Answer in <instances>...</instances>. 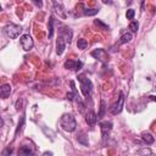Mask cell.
I'll list each match as a JSON object with an SVG mask.
<instances>
[{"label":"cell","instance_id":"1","mask_svg":"<svg viewBox=\"0 0 156 156\" xmlns=\"http://www.w3.org/2000/svg\"><path fill=\"white\" fill-rule=\"evenodd\" d=\"M60 127L65 132H68V133L74 132L77 128V122H76V118L73 117V115L72 113H63L60 118Z\"/></svg>","mask_w":156,"mask_h":156},{"label":"cell","instance_id":"2","mask_svg":"<svg viewBox=\"0 0 156 156\" xmlns=\"http://www.w3.org/2000/svg\"><path fill=\"white\" fill-rule=\"evenodd\" d=\"M77 78H78V82H79V84H80V90H82L83 96L90 95V93H91V90H93V83H91V80H90L84 73L78 74Z\"/></svg>","mask_w":156,"mask_h":156},{"label":"cell","instance_id":"3","mask_svg":"<svg viewBox=\"0 0 156 156\" xmlns=\"http://www.w3.org/2000/svg\"><path fill=\"white\" fill-rule=\"evenodd\" d=\"M69 84H71L72 91H71V93H67L66 99H67L68 101H74V102L78 105L79 111L82 112V111H83V108H84V104H83V101H82V99H80V96H79V94H78V91H77V89H76L74 82H73V80H71V82H69Z\"/></svg>","mask_w":156,"mask_h":156},{"label":"cell","instance_id":"4","mask_svg":"<svg viewBox=\"0 0 156 156\" xmlns=\"http://www.w3.org/2000/svg\"><path fill=\"white\" fill-rule=\"evenodd\" d=\"M22 32V27L18 26V24H15V23H7L5 27H4V33L7 38L10 39H16L20 37Z\"/></svg>","mask_w":156,"mask_h":156},{"label":"cell","instance_id":"5","mask_svg":"<svg viewBox=\"0 0 156 156\" xmlns=\"http://www.w3.org/2000/svg\"><path fill=\"white\" fill-rule=\"evenodd\" d=\"M90 55L94 58L101 61L102 63H107L108 62V58H110V56H108V54H107V51L105 49H95V50H93L90 52Z\"/></svg>","mask_w":156,"mask_h":156},{"label":"cell","instance_id":"6","mask_svg":"<svg viewBox=\"0 0 156 156\" xmlns=\"http://www.w3.org/2000/svg\"><path fill=\"white\" fill-rule=\"evenodd\" d=\"M123 105H124V94L121 91V93H119V96H118V99H117V101H116V102L112 105V107L110 108L111 115H113V116L118 115V113L122 111Z\"/></svg>","mask_w":156,"mask_h":156},{"label":"cell","instance_id":"7","mask_svg":"<svg viewBox=\"0 0 156 156\" xmlns=\"http://www.w3.org/2000/svg\"><path fill=\"white\" fill-rule=\"evenodd\" d=\"M100 126V129H101V134H102V141H104V145L106 144V139L108 138V134L112 129V122L111 121H105V122H100L99 123Z\"/></svg>","mask_w":156,"mask_h":156},{"label":"cell","instance_id":"8","mask_svg":"<svg viewBox=\"0 0 156 156\" xmlns=\"http://www.w3.org/2000/svg\"><path fill=\"white\" fill-rule=\"evenodd\" d=\"M20 41H21V46H22V49H23L24 51H29V50H32L33 46H34V41H33V39H32V37H30L29 34H23V35H21Z\"/></svg>","mask_w":156,"mask_h":156},{"label":"cell","instance_id":"9","mask_svg":"<svg viewBox=\"0 0 156 156\" xmlns=\"http://www.w3.org/2000/svg\"><path fill=\"white\" fill-rule=\"evenodd\" d=\"M58 37H61V38L66 41V44H71V41H72V37H73V33H72V30H71L68 27L62 26V27H60V28H58Z\"/></svg>","mask_w":156,"mask_h":156},{"label":"cell","instance_id":"10","mask_svg":"<svg viewBox=\"0 0 156 156\" xmlns=\"http://www.w3.org/2000/svg\"><path fill=\"white\" fill-rule=\"evenodd\" d=\"M63 67L66 69H71V71H79L83 67V62L82 61H74V60H66L63 63Z\"/></svg>","mask_w":156,"mask_h":156},{"label":"cell","instance_id":"11","mask_svg":"<svg viewBox=\"0 0 156 156\" xmlns=\"http://www.w3.org/2000/svg\"><path fill=\"white\" fill-rule=\"evenodd\" d=\"M52 7H54L55 13H57V15H58V17H61L62 20H66V17H67L66 11H65L63 6H62L57 0H52Z\"/></svg>","mask_w":156,"mask_h":156},{"label":"cell","instance_id":"12","mask_svg":"<svg viewBox=\"0 0 156 156\" xmlns=\"http://www.w3.org/2000/svg\"><path fill=\"white\" fill-rule=\"evenodd\" d=\"M96 121H98V117H96L95 112H94L93 110H89V111H88V113L85 115V122L88 123V126L94 127V126H95V123H96Z\"/></svg>","mask_w":156,"mask_h":156},{"label":"cell","instance_id":"13","mask_svg":"<svg viewBox=\"0 0 156 156\" xmlns=\"http://www.w3.org/2000/svg\"><path fill=\"white\" fill-rule=\"evenodd\" d=\"M11 94V85L10 84H2L0 85V99H7Z\"/></svg>","mask_w":156,"mask_h":156},{"label":"cell","instance_id":"14","mask_svg":"<svg viewBox=\"0 0 156 156\" xmlns=\"http://www.w3.org/2000/svg\"><path fill=\"white\" fill-rule=\"evenodd\" d=\"M65 48H66V41H65L61 37H58L57 40H56V54H57L58 56L62 55L63 51H65Z\"/></svg>","mask_w":156,"mask_h":156},{"label":"cell","instance_id":"15","mask_svg":"<svg viewBox=\"0 0 156 156\" xmlns=\"http://www.w3.org/2000/svg\"><path fill=\"white\" fill-rule=\"evenodd\" d=\"M34 147L32 145H22L18 149V155H33Z\"/></svg>","mask_w":156,"mask_h":156},{"label":"cell","instance_id":"16","mask_svg":"<svg viewBox=\"0 0 156 156\" xmlns=\"http://www.w3.org/2000/svg\"><path fill=\"white\" fill-rule=\"evenodd\" d=\"M141 139L144 140V143H145L146 145H151V144H154V141H155L154 135H152L151 133H149V132H143V133H141Z\"/></svg>","mask_w":156,"mask_h":156},{"label":"cell","instance_id":"17","mask_svg":"<svg viewBox=\"0 0 156 156\" xmlns=\"http://www.w3.org/2000/svg\"><path fill=\"white\" fill-rule=\"evenodd\" d=\"M133 39V35H132V33H123L122 35H121V38H119V44H126V43H129L130 40Z\"/></svg>","mask_w":156,"mask_h":156},{"label":"cell","instance_id":"18","mask_svg":"<svg viewBox=\"0 0 156 156\" xmlns=\"http://www.w3.org/2000/svg\"><path fill=\"white\" fill-rule=\"evenodd\" d=\"M105 112H106V102H105V100H101L100 101V111H99V113H98V121L99 119H101L104 116H105Z\"/></svg>","mask_w":156,"mask_h":156},{"label":"cell","instance_id":"19","mask_svg":"<svg viewBox=\"0 0 156 156\" xmlns=\"http://www.w3.org/2000/svg\"><path fill=\"white\" fill-rule=\"evenodd\" d=\"M48 29H49V39H51L52 38V34H54V17L52 16H50V18H49Z\"/></svg>","mask_w":156,"mask_h":156},{"label":"cell","instance_id":"20","mask_svg":"<svg viewBox=\"0 0 156 156\" xmlns=\"http://www.w3.org/2000/svg\"><path fill=\"white\" fill-rule=\"evenodd\" d=\"M87 46H88V41H87L85 39H83V38H79V39L77 40V48H78V49H80V50H84Z\"/></svg>","mask_w":156,"mask_h":156},{"label":"cell","instance_id":"21","mask_svg":"<svg viewBox=\"0 0 156 156\" xmlns=\"http://www.w3.org/2000/svg\"><path fill=\"white\" fill-rule=\"evenodd\" d=\"M99 12V9H84L83 10V13L85 15V16H94V15H96Z\"/></svg>","mask_w":156,"mask_h":156},{"label":"cell","instance_id":"22","mask_svg":"<svg viewBox=\"0 0 156 156\" xmlns=\"http://www.w3.org/2000/svg\"><path fill=\"white\" fill-rule=\"evenodd\" d=\"M94 24L95 26H98L100 29H102V30H107L108 29V26L107 24H105L102 21H100V20H94Z\"/></svg>","mask_w":156,"mask_h":156},{"label":"cell","instance_id":"23","mask_svg":"<svg viewBox=\"0 0 156 156\" xmlns=\"http://www.w3.org/2000/svg\"><path fill=\"white\" fill-rule=\"evenodd\" d=\"M133 33H136L138 32V29H139V23L136 22V21H130V23H129V27H128Z\"/></svg>","mask_w":156,"mask_h":156},{"label":"cell","instance_id":"24","mask_svg":"<svg viewBox=\"0 0 156 156\" xmlns=\"http://www.w3.org/2000/svg\"><path fill=\"white\" fill-rule=\"evenodd\" d=\"M23 126H24V115H22V117H21V121L18 122V127H17V129H16V136H17V135H18V133L22 130Z\"/></svg>","mask_w":156,"mask_h":156},{"label":"cell","instance_id":"25","mask_svg":"<svg viewBox=\"0 0 156 156\" xmlns=\"http://www.w3.org/2000/svg\"><path fill=\"white\" fill-rule=\"evenodd\" d=\"M134 16H135V10H133V9H128L127 12H126V17H127V20H133Z\"/></svg>","mask_w":156,"mask_h":156},{"label":"cell","instance_id":"26","mask_svg":"<svg viewBox=\"0 0 156 156\" xmlns=\"http://www.w3.org/2000/svg\"><path fill=\"white\" fill-rule=\"evenodd\" d=\"M84 138H85L84 133H80V135H78V136H77V140H78L79 143H82L83 145H88V140H87V139H84Z\"/></svg>","mask_w":156,"mask_h":156},{"label":"cell","instance_id":"27","mask_svg":"<svg viewBox=\"0 0 156 156\" xmlns=\"http://www.w3.org/2000/svg\"><path fill=\"white\" fill-rule=\"evenodd\" d=\"M32 2H33L37 7H39V9L43 7V0H32Z\"/></svg>","mask_w":156,"mask_h":156},{"label":"cell","instance_id":"28","mask_svg":"<svg viewBox=\"0 0 156 156\" xmlns=\"http://www.w3.org/2000/svg\"><path fill=\"white\" fill-rule=\"evenodd\" d=\"M21 106H22V100H17V102H16V110L18 111L20 108H22Z\"/></svg>","mask_w":156,"mask_h":156},{"label":"cell","instance_id":"29","mask_svg":"<svg viewBox=\"0 0 156 156\" xmlns=\"http://www.w3.org/2000/svg\"><path fill=\"white\" fill-rule=\"evenodd\" d=\"M2 154H4V155H6V154H12V149H6Z\"/></svg>","mask_w":156,"mask_h":156},{"label":"cell","instance_id":"30","mask_svg":"<svg viewBox=\"0 0 156 156\" xmlns=\"http://www.w3.org/2000/svg\"><path fill=\"white\" fill-rule=\"evenodd\" d=\"M102 2L104 4H107V5H111L113 2V0H102Z\"/></svg>","mask_w":156,"mask_h":156},{"label":"cell","instance_id":"31","mask_svg":"<svg viewBox=\"0 0 156 156\" xmlns=\"http://www.w3.org/2000/svg\"><path fill=\"white\" fill-rule=\"evenodd\" d=\"M4 126V119H2V117H1V115H0V128Z\"/></svg>","mask_w":156,"mask_h":156},{"label":"cell","instance_id":"32","mask_svg":"<svg viewBox=\"0 0 156 156\" xmlns=\"http://www.w3.org/2000/svg\"><path fill=\"white\" fill-rule=\"evenodd\" d=\"M44 155H52V152H49V151H45Z\"/></svg>","mask_w":156,"mask_h":156},{"label":"cell","instance_id":"33","mask_svg":"<svg viewBox=\"0 0 156 156\" xmlns=\"http://www.w3.org/2000/svg\"><path fill=\"white\" fill-rule=\"evenodd\" d=\"M149 98H150V99H151V100H152V101H154V100H155V96H154V95H150V96H149Z\"/></svg>","mask_w":156,"mask_h":156},{"label":"cell","instance_id":"34","mask_svg":"<svg viewBox=\"0 0 156 156\" xmlns=\"http://www.w3.org/2000/svg\"><path fill=\"white\" fill-rule=\"evenodd\" d=\"M1 10H2V7H1V5H0V11H1Z\"/></svg>","mask_w":156,"mask_h":156}]
</instances>
